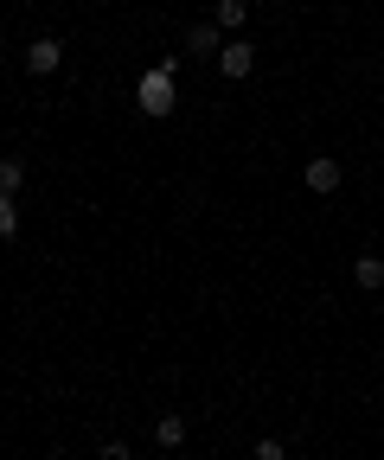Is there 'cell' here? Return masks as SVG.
Returning <instances> with one entry per match:
<instances>
[{
	"label": "cell",
	"instance_id": "5",
	"mask_svg": "<svg viewBox=\"0 0 384 460\" xmlns=\"http://www.w3.org/2000/svg\"><path fill=\"white\" fill-rule=\"evenodd\" d=\"M218 45H225V39H218V20L186 26V51H192V58H218Z\"/></svg>",
	"mask_w": 384,
	"mask_h": 460
},
{
	"label": "cell",
	"instance_id": "2",
	"mask_svg": "<svg viewBox=\"0 0 384 460\" xmlns=\"http://www.w3.org/2000/svg\"><path fill=\"white\" fill-rule=\"evenodd\" d=\"M301 186H308L314 199H334V192L346 186V172H340V160H334V154H314V160L301 166Z\"/></svg>",
	"mask_w": 384,
	"mask_h": 460
},
{
	"label": "cell",
	"instance_id": "12",
	"mask_svg": "<svg viewBox=\"0 0 384 460\" xmlns=\"http://www.w3.org/2000/svg\"><path fill=\"white\" fill-rule=\"evenodd\" d=\"M96 454H103V460H135V447H129V441H122V435H109V441H103V447H96Z\"/></svg>",
	"mask_w": 384,
	"mask_h": 460
},
{
	"label": "cell",
	"instance_id": "3",
	"mask_svg": "<svg viewBox=\"0 0 384 460\" xmlns=\"http://www.w3.org/2000/svg\"><path fill=\"white\" fill-rule=\"evenodd\" d=\"M250 71H256V45H250V39H225V45H218V77L244 84Z\"/></svg>",
	"mask_w": 384,
	"mask_h": 460
},
{
	"label": "cell",
	"instance_id": "7",
	"mask_svg": "<svg viewBox=\"0 0 384 460\" xmlns=\"http://www.w3.org/2000/svg\"><path fill=\"white\" fill-rule=\"evenodd\" d=\"M211 20H218V32H237V26L250 20V0H218V13H211Z\"/></svg>",
	"mask_w": 384,
	"mask_h": 460
},
{
	"label": "cell",
	"instance_id": "8",
	"mask_svg": "<svg viewBox=\"0 0 384 460\" xmlns=\"http://www.w3.org/2000/svg\"><path fill=\"white\" fill-rule=\"evenodd\" d=\"M154 441L160 447H186V416H160L154 422Z\"/></svg>",
	"mask_w": 384,
	"mask_h": 460
},
{
	"label": "cell",
	"instance_id": "11",
	"mask_svg": "<svg viewBox=\"0 0 384 460\" xmlns=\"http://www.w3.org/2000/svg\"><path fill=\"white\" fill-rule=\"evenodd\" d=\"M20 186H26V166H20V160H0V192L20 199Z\"/></svg>",
	"mask_w": 384,
	"mask_h": 460
},
{
	"label": "cell",
	"instance_id": "1",
	"mask_svg": "<svg viewBox=\"0 0 384 460\" xmlns=\"http://www.w3.org/2000/svg\"><path fill=\"white\" fill-rule=\"evenodd\" d=\"M135 109L154 115V122H167V115L180 109V65H174V58H167V65H147L135 77Z\"/></svg>",
	"mask_w": 384,
	"mask_h": 460
},
{
	"label": "cell",
	"instance_id": "9",
	"mask_svg": "<svg viewBox=\"0 0 384 460\" xmlns=\"http://www.w3.org/2000/svg\"><path fill=\"white\" fill-rule=\"evenodd\" d=\"M250 460H289V441H282V435H256Z\"/></svg>",
	"mask_w": 384,
	"mask_h": 460
},
{
	"label": "cell",
	"instance_id": "10",
	"mask_svg": "<svg viewBox=\"0 0 384 460\" xmlns=\"http://www.w3.org/2000/svg\"><path fill=\"white\" fill-rule=\"evenodd\" d=\"M0 237H20V205H13V192H0Z\"/></svg>",
	"mask_w": 384,
	"mask_h": 460
},
{
	"label": "cell",
	"instance_id": "4",
	"mask_svg": "<svg viewBox=\"0 0 384 460\" xmlns=\"http://www.w3.org/2000/svg\"><path fill=\"white\" fill-rule=\"evenodd\" d=\"M58 65H65V39H32V45H26V71H32V77H51Z\"/></svg>",
	"mask_w": 384,
	"mask_h": 460
},
{
	"label": "cell",
	"instance_id": "6",
	"mask_svg": "<svg viewBox=\"0 0 384 460\" xmlns=\"http://www.w3.org/2000/svg\"><path fill=\"white\" fill-rule=\"evenodd\" d=\"M353 281L365 288V295H378V288H384V256H371V250H365V256L353 262Z\"/></svg>",
	"mask_w": 384,
	"mask_h": 460
}]
</instances>
